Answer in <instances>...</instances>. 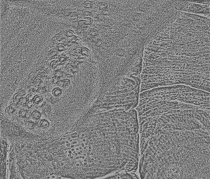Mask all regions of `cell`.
<instances>
[{
    "label": "cell",
    "instance_id": "obj_1",
    "mask_svg": "<svg viewBox=\"0 0 210 179\" xmlns=\"http://www.w3.org/2000/svg\"><path fill=\"white\" fill-rule=\"evenodd\" d=\"M210 18L180 12L145 46L142 92L183 85L210 92Z\"/></svg>",
    "mask_w": 210,
    "mask_h": 179
},
{
    "label": "cell",
    "instance_id": "obj_2",
    "mask_svg": "<svg viewBox=\"0 0 210 179\" xmlns=\"http://www.w3.org/2000/svg\"><path fill=\"white\" fill-rule=\"evenodd\" d=\"M71 130L79 179H99L133 169L136 158L134 141L114 114L87 109Z\"/></svg>",
    "mask_w": 210,
    "mask_h": 179
},
{
    "label": "cell",
    "instance_id": "obj_3",
    "mask_svg": "<svg viewBox=\"0 0 210 179\" xmlns=\"http://www.w3.org/2000/svg\"><path fill=\"white\" fill-rule=\"evenodd\" d=\"M141 179H210V149L194 146L155 147L141 154Z\"/></svg>",
    "mask_w": 210,
    "mask_h": 179
},
{
    "label": "cell",
    "instance_id": "obj_4",
    "mask_svg": "<svg viewBox=\"0 0 210 179\" xmlns=\"http://www.w3.org/2000/svg\"><path fill=\"white\" fill-rule=\"evenodd\" d=\"M141 82L140 75H126L99 90L97 97L91 106L100 110L135 109L138 104Z\"/></svg>",
    "mask_w": 210,
    "mask_h": 179
},
{
    "label": "cell",
    "instance_id": "obj_5",
    "mask_svg": "<svg viewBox=\"0 0 210 179\" xmlns=\"http://www.w3.org/2000/svg\"><path fill=\"white\" fill-rule=\"evenodd\" d=\"M175 8L181 12L210 17V5L194 3L190 1H175Z\"/></svg>",
    "mask_w": 210,
    "mask_h": 179
},
{
    "label": "cell",
    "instance_id": "obj_6",
    "mask_svg": "<svg viewBox=\"0 0 210 179\" xmlns=\"http://www.w3.org/2000/svg\"><path fill=\"white\" fill-rule=\"evenodd\" d=\"M7 142L2 140L1 146V179H6Z\"/></svg>",
    "mask_w": 210,
    "mask_h": 179
},
{
    "label": "cell",
    "instance_id": "obj_7",
    "mask_svg": "<svg viewBox=\"0 0 210 179\" xmlns=\"http://www.w3.org/2000/svg\"><path fill=\"white\" fill-rule=\"evenodd\" d=\"M9 179H23L21 177L14 159L9 160Z\"/></svg>",
    "mask_w": 210,
    "mask_h": 179
},
{
    "label": "cell",
    "instance_id": "obj_8",
    "mask_svg": "<svg viewBox=\"0 0 210 179\" xmlns=\"http://www.w3.org/2000/svg\"><path fill=\"white\" fill-rule=\"evenodd\" d=\"M25 95V92L24 90L19 91L14 95L13 100L14 103L16 105L17 108H18L20 100Z\"/></svg>",
    "mask_w": 210,
    "mask_h": 179
},
{
    "label": "cell",
    "instance_id": "obj_9",
    "mask_svg": "<svg viewBox=\"0 0 210 179\" xmlns=\"http://www.w3.org/2000/svg\"><path fill=\"white\" fill-rule=\"evenodd\" d=\"M31 111L29 110H24L22 109L19 111V116L22 117L26 119H29L31 116Z\"/></svg>",
    "mask_w": 210,
    "mask_h": 179
},
{
    "label": "cell",
    "instance_id": "obj_10",
    "mask_svg": "<svg viewBox=\"0 0 210 179\" xmlns=\"http://www.w3.org/2000/svg\"><path fill=\"white\" fill-rule=\"evenodd\" d=\"M17 108V106L15 104H12L6 108V113L9 115H12L16 112Z\"/></svg>",
    "mask_w": 210,
    "mask_h": 179
},
{
    "label": "cell",
    "instance_id": "obj_11",
    "mask_svg": "<svg viewBox=\"0 0 210 179\" xmlns=\"http://www.w3.org/2000/svg\"><path fill=\"white\" fill-rule=\"evenodd\" d=\"M71 81L69 79H65L62 80H60L57 85L60 88H66L69 86L71 84Z\"/></svg>",
    "mask_w": 210,
    "mask_h": 179
},
{
    "label": "cell",
    "instance_id": "obj_12",
    "mask_svg": "<svg viewBox=\"0 0 210 179\" xmlns=\"http://www.w3.org/2000/svg\"><path fill=\"white\" fill-rule=\"evenodd\" d=\"M44 101V98L43 96L39 94V95H35L32 101H33L34 104L35 105V106H36L39 104Z\"/></svg>",
    "mask_w": 210,
    "mask_h": 179
},
{
    "label": "cell",
    "instance_id": "obj_13",
    "mask_svg": "<svg viewBox=\"0 0 210 179\" xmlns=\"http://www.w3.org/2000/svg\"><path fill=\"white\" fill-rule=\"evenodd\" d=\"M62 91L59 88H55L53 89L52 94L54 97L58 98L60 97L62 95Z\"/></svg>",
    "mask_w": 210,
    "mask_h": 179
},
{
    "label": "cell",
    "instance_id": "obj_14",
    "mask_svg": "<svg viewBox=\"0 0 210 179\" xmlns=\"http://www.w3.org/2000/svg\"><path fill=\"white\" fill-rule=\"evenodd\" d=\"M39 124L40 127L43 129L48 128L50 126V123L46 119H43L41 120Z\"/></svg>",
    "mask_w": 210,
    "mask_h": 179
},
{
    "label": "cell",
    "instance_id": "obj_15",
    "mask_svg": "<svg viewBox=\"0 0 210 179\" xmlns=\"http://www.w3.org/2000/svg\"><path fill=\"white\" fill-rule=\"evenodd\" d=\"M41 117V113L37 110H35V111H33L31 114V117L34 120H39Z\"/></svg>",
    "mask_w": 210,
    "mask_h": 179
},
{
    "label": "cell",
    "instance_id": "obj_16",
    "mask_svg": "<svg viewBox=\"0 0 210 179\" xmlns=\"http://www.w3.org/2000/svg\"><path fill=\"white\" fill-rule=\"evenodd\" d=\"M52 108L50 105H46L43 107V112L45 115L47 116L49 115L51 112Z\"/></svg>",
    "mask_w": 210,
    "mask_h": 179
},
{
    "label": "cell",
    "instance_id": "obj_17",
    "mask_svg": "<svg viewBox=\"0 0 210 179\" xmlns=\"http://www.w3.org/2000/svg\"><path fill=\"white\" fill-rule=\"evenodd\" d=\"M25 125L27 128L30 130L34 129L36 126L35 123L32 121H27Z\"/></svg>",
    "mask_w": 210,
    "mask_h": 179
},
{
    "label": "cell",
    "instance_id": "obj_18",
    "mask_svg": "<svg viewBox=\"0 0 210 179\" xmlns=\"http://www.w3.org/2000/svg\"><path fill=\"white\" fill-rule=\"evenodd\" d=\"M39 88L35 85H32L29 86L27 88L28 91L30 93H34L38 92Z\"/></svg>",
    "mask_w": 210,
    "mask_h": 179
},
{
    "label": "cell",
    "instance_id": "obj_19",
    "mask_svg": "<svg viewBox=\"0 0 210 179\" xmlns=\"http://www.w3.org/2000/svg\"><path fill=\"white\" fill-rule=\"evenodd\" d=\"M36 77L34 75V73H31L29 75L28 81L29 83L34 84V83L36 80Z\"/></svg>",
    "mask_w": 210,
    "mask_h": 179
},
{
    "label": "cell",
    "instance_id": "obj_20",
    "mask_svg": "<svg viewBox=\"0 0 210 179\" xmlns=\"http://www.w3.org/2000/svg\"><path fill=\"white\" fill-rule=\"evenodd\" d=\"M27 100L26 99V98H22L20 100V102H19V106H18V107H20V106H21L22 107H25V106H26L27 103Z\"/></svg>",
    "mask_w": 210,
    "mask_h": 179
},
{
    "label": "cell",
    "instance_id": "obj_21",
    "mask_svg": "<svg viewBox=\"0 0 210 179\" xmlns=\"http://www.w3.org/2000/svg\"><path fill=\"white\" fill-rule=\"evenodd\" d=\"M47 88L46 87H41L39 88L38 92L39 94H44L47 93Z\"/></svg>",
    "mask_w": 210,
    "mask_h": 179
},
{
    "label": "cell",
    "instance_id": "obj_22",
    "mask_svg": "<svg viewBox=\"0 0 210 179\" xmlns=\"http://www.w3.org/2000/svg\"><path fill=\"white\" fill-rule=\"evenodd\" d=\"M35 96V94H33V93H30L27 95L26 98L27 101H32Z\"/></svg>",
    "mask_w": 210,
    "mask_h": 179
},
{
    "label": "cell",
    "instance_id": "obj_23",
    "mask_svg": "<svg viewBox=\"0 0 210 179\" xmlns=\"http://www.w3.org/2000/svg\"><path fill=\"white\" fill-rule=\"evenodd\" d=\"M18 121L20 123H21V124H25V125L26 122H27V119L20 116L18 117Z\"/></svg>",
    "mask_w": 210,
    "mask_h": 179
},
{
    "label": "cell",
    "instance_id": "obj_24",
    "mask_svg": "<svg viewBox=\"0 0 210 179\" xmlns=\"http://www.w3.org/2000/svg\"><path fill=\"white\" fill-rule=\"evenodd\" d=\"M49 102L52 104H54L58 102V99L54 97H50L48 99Z\"/></svg>",
    "mask_w": 210,
    "mask_h": 179
},
{
    "label": "cell",
    "instance_id": "obj_25",
    "mask_svg": "<svg viewBox=\"0 0 210 179\" xmlns=\"http://www.w3.org/2000/svg\"><path fill=\"white\" fill-rule=\"evenodd\" d=\"M59 81H60V80H59V78L55 76L52 78V83L53 84L57 85Z\"/></svg>",
    "mask_w": 210,
    "mask_h": 179
},
{
    "label": "cell",
    "instance_id": "obj_26",
    "mask_svg": "<svg viewBox=\"0 0 210 179\" xmlns=\"http://www.w3.org/2000/svg\"><path fill=\"white\" fill-rule=\"evenodd\" d=\"M33 105H34V104H33V101H27V103L26 107L28 109H30V108H32L33 107Z\"/></svg>",
    "mask_w": 210,
    "mask_h": 179
},
{
    "label": "cell",
    "instance_id": "obj_27",
    "mask_svg": "<svg viewBox=\"0 0 210 179\" xmlns=\"http://www.w3.org/2000/svg\"><path fill=\"white\" fill-rule=\"evenodd\" d=\"M42 83V81L40 79H37L35 81L34 83V85L38 87L40 86Z\"/></svg>",
    "mask_w": 210,
    "mask_h": 179
},
{
    "label": "cell",
    "instance_id": "obj_28",
    "mask_svg": "<svg viewBox=\"0 0 210 179\" xmlns=\"http://www.w3.org/2000/svg\"><path fill=\"white\" fill-rule=\"evenodd\" d=\"M67 179L64 178H63V179H62V178L60 179V178H51V179Z\"/></svg>",
    "mask_w": 210,
    "mask_h": 179
}]
</instances>
